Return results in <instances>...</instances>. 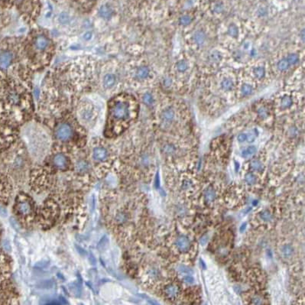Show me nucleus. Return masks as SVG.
Instances as JSON below:
<instances>
[{
  "label": "nucleus",
  "instance_id": "nucleus-1",
  "mask_svg": "<svg viewBox=\"0 0 305 305\" xmlns=\"http://www.w3.org/2000/svg\"><path fill=\"white\" fill-rule=\"evenodd\" d=\"M111 114L114 119L118 120L126 119L129 116L128 104L123 101L116 102L111 109Z\"/></svg>",
  "mask_w": 305,
  "mask_h": 305
},
{
  "label": "nucleus",
  "instance_id": "nucleus-2",
  "mask_svg": "<svg viewBox=\"0 0 305 305\" xmlns=\"http://www.w3.org/2000/svg\"><path fill=\"white\" fill-rule=\"evenodd\" d=\"M55 134H56L57 138L60 141H67L72 138L74 131L70 124L64 123H61L57 126Z\"/></svg>",
  "mask_w": 305,
  "mask_h": 305
},
{
  "label": "nucleus",
  "instance_id": "nucleus-3",
  "mask_svg": "<svg viewBox=\"0 0 305 305\" xmlns=\"http://www.w3.org/2000/svg\"><path fill=\"white\" fill-rule=\"evenodd\" d=\"M32 205L31 202L27 200H20L16 204V210L21 215H30L32 213Z\"/></svg>",
  "mask_w": 305,
  "mask_h": 305
},
{
  "label": "nucleus",
  "instance_id": "nucleus-4",
  "mask_svg": "<svg viewBox=\"0 0 305 305\" xmlns=\"http://www.w3.org/2000/svg\"><path fill=\"white\" fill-rule=\"evenodd\" d=\"M53 164L58 169H65L67 166L68 161L66 156L61 153L57 154L53 158Z\"/></svg>",
  "mask_w": 305,
  "mask_h": 305
},
{
  "label": "nucleus",
  "instance_id": "nucleus-5",
  "mask_svg": "<svg viewBox=\"0 0 305 305\" xmlns=\"http://www.w3.org/2000/svg\"><path fill=\"white\" fill-rule=\"evenodd\" d=\"M12 54L9 51H4L0 54V67L2 69L8 67L12 63Z\"/></svg>",
  "mask_w": 305,
  "mask_h": 305
},
{
  "label": "nucleus",
  "instance_id": "nucleus-6",
  "mask_svg": "<svg viewBox=\"0 0 305 305\" xmlns=\"http://www.w3.org/2000/svg\"><path fill=\"white\" fill-rule=\"evenodd\" d=\"M175 245L179 250L184 252V251L188 250V249L190 248V241L186 236L181 235L177 239V240L175 242Z\"/></svg>",
  "mask_w": 305,
  "mask_h": 305
},
{
  "label": "nucleus",
  "instance_id": "nucleus-7",
  "mask_svg": "<svg viewBox=\"0 0 305 305\" xmlns=\"http://www.w3.org/2000/svg\"><path fill=\"white\" fill-rule=\"evenodd\" d=\"M108 156L106 149L103 147H97L93 149V157L96 161H104Z\"/></svg>",
  "mask_w": 305,
  "mask_h": 305
},
{
  "label": "nucleus",
  "instance_id": "nucleus-8",
  "mask_svg": "<svg viewBox=\"0 0 305 305\" xmlns=\"http://www.w3.org/2000/svg\"><path fill=\"white\" fill-rule=\"evenodd\" d=\"M35 45L36 48L40 50V51H42V50H45L47 46L48 45V40L44 35H39L38 37H37V38L35 39Z\"/></svg>",
  "mask_w": 305,
  "mask_h": 305
},
{
  "label": "nucleus",
  "instance_id": "nucleus-9",
  "mask_svg": "<svg viewBox=\"0 0 305 305\" xmlns=\"http://www.w3.org/2000/svg\"><path fill=\"white\" fill-rule=\"evenodd\" d=\"M150 70L148 69V67L146 66H142L138 68L137 71H136V77H138V79H145L146 77H148V75H149Z\"/></svg>",
  "mask_w": 305,
  "mask_h": 305
},
{
  "label": "nucleus",
  "instance_id": "nucleus-10",
  "mask_svg": "<svg viewBox=\"0 0 305 305\" xmlns=\"http://www.w3.org/2000/svg\"><path fill=\"white\" fill-rule=\"evenodd\" d=\"M161 117L165 121H171L174 118V111L171 108H167L162 112Z\"/></svg>",
  "mask_w": 305,
  "mask_h": 305
},
{
  "label": "nucleus",
  "instance_id": "nucleus-11",
  "mask_svg": "<svg viewBox=\"0 0 305 305\" xmlns=\"http://www.w3.org/2000/svg\"><path fill=\"white\" fill-rule=\"evenodd\" d=\"M116 83V77L113 74H106L103 79V84L106 88L112 87Z\"/></svg>",
  "mask_w": 305,
  "mask_h": 305
},
{
  "label": "nucleus",
  "instance_id": "nucleus-12",
  "mask_svg": "<svg viewBox=\"0 0 305 305\" xmlns=\"http://www.w3.org/2000/svg\"><path fill=\"white\" fill-rule=\"evenodd\" d=\"M194 39L195 42L196 44L202 45L204 43L205 40H206V35L202 31H197L194 35Z\"/></svg>",
  "mask_w": 305,
  "mask_h": 305
},
{
  "label": "nucleus",
  "instance_id": "nucleus-13",
  "mask_svg": "<svg viewBox=\"0 0 305 305\" xmlns=\"http://www.w3.org/2000/svg\"><path fill=\"white\" fill-rule=\"evenodd\" d=\"M99 15L100 16L104 18H109L112 16V10L109 8L108 6H101V8L99 9Z\"/></svg>",
  "mask_w": 305,
  "mask_h": 305
},
{
  "label": "nucleus",
  "instance_id": "nucleus-14",
  "mask_svg": "<svg viewBox=\"0 0 305 305\" xmlns=\"http://www.w3.org/2000/svg\"><path fill=\"white\" fill-rule=\"evenodd\" d=\"M292 99L290 96H283L281 101V106L282 109H288L292 105Z\"/></svg>",
  "mask_w": 305,
  "mask_h": 305
},
{
  "label": "nucleus",
  "instance_id": "nucleus-15",
  "mask_svg": "<svg viewBox=\"0 0 305 305\" xmlns=\"http://www.w3.org/2000/svg\"><path fill=\"white\" fill-rule=\"evenodd\" d=\"M177 292H178V288H177V286L171 284V285L167 286L165 288V293L170 297H175V296L177 295Z\"/></svg>",
  "mask_w": 305,
  "mask_h": 305
},
{
  "label": "nucleus",
  "instance_id": "nucleus-16",
  "mask_svg": "<svg viewBox=\"0 0 305 305\" xmlns=\"http://www.w3.org/2000/svg\"><path fill=\"white\" fill-rule=\"evenodd\" d=\"M257 148L255 146H249L248 148L243 149L241 152V155L243 157H248L249 156L253 155V154L256 152Z\"/></svg>",
  "mask_w": 305,
  "mask_h": 305
},
{
  "label": "nucleus",
  "instance_id": "nucleus-17",
  "mask_svg": "<svg viewBox=\"0 0 305 305\" xmlns=\"http://www.w3.org/2000/svg\"><path fill=\"white\" fill-rule=\"evenodd\" d=\"M177 271H178L181 274H191L192 275L194 274V271L191 268L184 265H180L177 266Z\"/></svg>",
  "mask_w": 305,
  "mask_h": 305
},
{
  "label": "nucleus",
  "instance_id": "nucleus-18",
  "mask_svg": "<svg viewBox=\"0 0 305 305\" xmlns=\"http://www.w3.org/2000/svg\"><path fill=\"white\" fill-rule=\"evenodd\" d=\"M250 165L251 167H252L253 170H255V171H261L263 169L262 163L259 160H253V161H251Z\"/></svg>",
  "mask_w": 305,
  "mask_h": 305
},
{
  "label": "nucleus",
  "instance_id": "nucleus-19",
  "mask_svg": "<svg viewBox=\"0 0 305 305\" xmlns=\"http://www.w3.org/2000/svg\"><path fill=\"white\" fill-rule=\"evenodd\" d=\"M282 253L285 257H289L294 253V249L292 245H284L282 247Z\"/></svg>",
  "mask_w": 305,
  "mask_h": 305
},
{
  "label": "nucleus",
  "instance_id": "nucleus-20",
  "mask_svg": "<svg viewBox=\"0 0 305 305\" xmlns=\"http://www.w3.org/2000/svg\"><path fill=\"white\" fill-rule=\"evenodd\" d=\"M204 196H205V199H206V200L207 202H213L214 200V199H215V197H216V194H215L214 190L209 189V190H207V191L205 192Z\"/></svg>",
  "mask_w": 305,
  "mask_h": 305
},
{
  "label": "nucleus",
  "instance_id": "nucleus-21",
  "mask_svg": "<svg viewBox=\"0 0 305 305\" xmlns=\"http://www.w3.org/2000/svg\"><path fill=\"white\" fill-rule=\"evenodd\" d=\"M222 88L225 90H230L233 87V82L231 79L227 78L222 82Z\"/></svg>",
  "mask_w": 305,
  "mask_h": 305
},
{
  "label": "nucleus",
  "instance_id": "nucleus-22",
  "mask_svg": "<svg viewBox=\"0 0 305 305\" xmlns=\"http://www.w3.org/2000/svg\"><path fill=\"white\" fill-rule=\"evenodd\" d=\"M290 66V64L289 63H288V60L287 59H282V60H281L279 61V62L278 63V70H287L288 67H289Z\"/></svg>",
  "mask_w": 305,
  "mask_h": 305
},
{
  "label": "nucleus",
  "instance_id": "nucleus-23",
  "mask_svg": "<svg viewBox=\"0 0 305 305\" xmlns=\"http://www.w3.org/2000/svg\"><path fill=\"white\" fill-rule=\"evenodd\" d=\"M245 181L249 184H254L256 183V177L253 174L248 173L245 176Z\"/></svg>",
  "mask_w": 305,
  "mask_h": 305
},
{
  "label": "nucleus",
  "instance_id": "nucleus-24",
  "mask_svg": "<svg viewBox=\"0 0 305 305\" xmlns=\"http://www.w3.org/2000/svg\"><path fill=\"white\" fill-rule=\"evenodd\" d=\"M286 59L288 60L289 64H295L298 62V60H299V57H298V55H297V54H294V53H292V54H290V55L288 56V57H287Z\"/></svg>",
  "mask_w": 305,
  "mask_h": 305
},
{
  "label": "nucleus",
  "instance_id": "nucleus-25",
  "mask_svg": "<svg viewBox=\"0 0 305 305\" xmlns=\"http://www.w3.org/2000/svg\"><path fill=\"white\" fill-rule=\"evenodd\" d=\"M89 165L85 161H78L77 164V169L79 171H86L88 169Z\"/></svg>",
  "mask_w": 305,
  "mask_h": 305
},
{
  "label": "nucleus",
  "instance_id": "nucleus-26",
  "mask_svg": "<svg viewBox=\"0 0 305 305\" xmlns=\"http://www.w3.org/2000/svg\"><path fill=\"white\" fill-rule=\"evenodd\" d=\"M177 69L180 72H184L187 69V64L185 60H180L177 63Z\"/></svg>",
  "mask_w": 305,
  "mask_h": 305
},
{
  "label": "nucleus",
  "instance_id": "nucleus-27",
  "mask_svg": "<svg viewBox=\"0 0 305 305\" xmlns=\"http://www.w3.org/2000/svg\"><path fill=\"white\" fill-rule=\"evenodd\" d=\"M260 217L264 221H270L272 219V214H271V213L268 210H264L262 212H261Z\"/></svg>",
  "mask_w": 305,
  "mask_h": 305
},
{
  "label": "nucleus",
  "instance_id": "nucleus-28",
  "mask_svg": "<svg viewBox=\"0 0 305 305\" xmlns=\"http://www.w3.org/2000/svg\"><path fill=\"white\" fill-rule=\"evenodd\" d=\"M265 69L262 67H258L255 68L254 74L255 77L258 78H262L265 76Z\"/></svg>",
  "mask_w": 305,
  "mask_h": 305
},
{
  "label": "nucleus",
  "instance_id": "nucleus-29",
  "mask_svg": "<svg viewBox=\"0 0 305 305\" xmlns=\"http://www.w3.org/2000/svg\"><path fill=\"white\" fill-rule=\"evenodd\" d=\"M258 115L262 119H265L268 116V109L265 108V107L262 106L260 107L259 109H258Z\"/></svg>",
  "mask_w": 305,
  "mask_h": 305
},
{
  "label": "nucleus",
  "instance_id": "nucleus-30",
  "mask_svg": "<svg viewBox=\"0 0 305 305\" xmlns=\"http://www.w3.org/2000/svg\"><path fill=\"white\" fill-rule=\"evenodd\" d=\"M191 21H192V19H191V18L189 16H183L179 19V22L182 26H187V25L191 23Z\"/></svg>",
  "mask_w": 305,
  "mask_h": 305
},
{
  "label": "nucleus",
  "instance_id": "nucleus-31",
  "mask_svg": "<svg viewBox=\"0 0 305 305\" xmlns=\"http://www.w3.org/2000/svg\"><path fill=\"white\" fill-rule=\"evenodd\" d=\"M143 101L147 105H152L154 102L153 96H152V94L149 93H146L143 96Z\"/></svg>",
  "mask_w": 305,
  "mask_h": 305
},
{
  "label": "nucleus",
  "instance_id": "nucleus-32",
  "mask_svg": "<svg viewBox=\"0 0 305 305\" xmlns=\"http://www.w3.org/2000/svg\"><path fill=\"white\" fill-rule=\"evenodd\" d=\"M238 33H239V31H238V28L236 26H234V25H231L229 26V29H228V34L230 36L235 38L237 36Z\"/></svg>",
  "mask_w": 305,
  "mask_h": 305
},
{
  "label": "nucleus",
  "instance_id": "nucleus-33",
  "mask_svg": "<svg viewBox=\"0 0 305 305\" xmlns=\"http://www.w3.org/2000/svg\"><path fill=\"white\" fill-rule=\"evenodd\" d=\"M241 90L243 95L247 96L249 95V94L252 93L253 88H252V87H251L250 85H249V84H243V85L242 86Z\"/></svg>",
  "mask_w": 305,
  "mask_h": 305
},
{
  "label": "nucleus",
  "instance_id": "nucleus-34",
  "mask_svg": "<svg viewBox=\"0 0 305 305\" xmlns=\"http://www.w3.org/2000/svg\"><path fill=\"white\" fill-rule=\"evenodd\" d=\"M210 60L213 62H219L221 60V55L217 51H214L210 55Z\"/></svg>",
  "mask_w": 305,
  "mask_h": 305
},
{
  "label": "nucleus",
  "instance_id": "nucleus-35",
  "mask_svg": "<svg viewBox=\"0 0 305 305\" xmlns=\"http://www.w3.org/2000/svg\"><path fill=\"white\" fill-rule=\"evenodd\" d=\"M9 99L11 103H16L18 100H19V97L16 94L15 92H11V93L9 94Z\"/></svg>",
  "mask_w": 305,
  "mask_h": 305
},
{
  "label": "nucleus",
  "instance_id": "nucleus-36",
  "mask_svg": "<svg viewBox=\"0 0 305 305\" xmlns=\"http://www.w3.org/2000/svg\"><path fill=\"white\" fill-rule=\"evenodd\" d=\"M183 280L184 281V282L188 283V284H193V283L194 282V278H193L191 274H187V275L184 276Z\"/></svg>",
  "mask_w": 305,
  "mask_h": 305
},
{
  "label": "nucleus",
  "instance_id": "nucleus-37",
  "mask_svg": "<svg viewBox=\"0 0 305 305\" xmlns=\"http://www.w3.org/2000/svg\"><path fill=\"white\" fill-rule=\"evenodd\" d=\"M164 150H165V152L166 153L171 154L174 152V147L173 145H166L164 147Z\"/></svg>",
  "mask_w": 305,
  "mask_h": 305
},
{
  "label": "nucleus",
  "instance_id": "nucleus-38",
  "mask_svg": "<svg viewBox=\"0 0 305 305\" xmlns=\"http://www.w3.org/2000/svg\"><path fill=\"white\" fill-rule=\"evenodd\" d=\"M254 134L253 133H252V134H250L249 135H247V140L249 141V142H253L255 140V136L258 135V131L256 130V129H255L254 131Z\"/></svg>",
  "mask_w": 305,
  "mask_h": 305
},
{
  "label": "nucleus",
  "instance_id": "nucleus-39",
  "mask_svg": "<svg viewBox=\"0 0 305 305\" xmlns=\"http://www.w3.org/2000/svg\"><path fill=\"white\" fill-rule=\"evenodd\" d=\"M59 19H60V22H62V23H67L68 21V20H69V18H68V16H67L65 13H62L60 16V17H59Z\"/></svg>",
  "mask_w": 305,
  "mask_h": 305
},
{
  "label": "nucleus",
  "instance_id": "nucleus-40",
  "mask_svg": "<svg viewBox=\"0 0 305 305\" xmlns=\"http://www.w3.org/2000/svg\"><path fill=\"white\" fill-rule=\"evenodd\" d=\"M237 139L239 142H245V140H247V135L245 133H241L238 135Z\"/></svg>",
  "mask_w": 305,
  "mask_h": 305
},
{
  "label": "nucleus",
  "instance_id": "nucleus-41",
  "mask_svg": "<svg viewBox=\"0 0 305 305\" xmlns=\"http://www.w3.org/2000/svg\"><path fill=\"white\" fill-rule=\"evenodd\" d=\"M155 187L156 189H159L160 177H159V174H158V172H157V174H156L155 180Z\"/></svg>",
  "mask_w": 305,
  "mask_h": 305
},
{
  "label": "nucleus",
  "instance_id": "nucleus-42",
  "mask_svg": "<svg viewBox=\"0 0 305 305\" xmlns=\"http://www.w3.org/2000/svg\"><path fill=\"white\" fill-rule=\"evenodd\" d=\"M207 241H208V235H203L202 237L200 238V245H205L206 244V243H207Z\"/></svg>",
  "mask_w": 305,
  "mask_h": 305
},
{
  "label": "nucleus",
  "instance_id": "nucleus-43",
  "mask_svg": "<svg viewBox=\"0 0 305 305\" xmlns=\"http://www.w3.org/2000/svg\"><path fill=\"white\" fill-rule=\"evenodd\" d=\"M214 9H215V11H216V12H222V10H223V6H222V4H216V6H215Z\"/></svg>",
  "mask_w": 305,
  "mask_h": 305
},
{
  "label": "nucleus",
  "instance_id": "nucleus-44",
  "mask_svg": "<svg viewBox=\"0 0 305 305\" xmlns=\"http://www.w3.org/2000/svg\"><path fill=\"white\" fill-rule=\"evenodd\" d=\"M262 300L259 298V297H255L254 299L253 300V301H252V303L253 304H262Z\"/></svg>",
  "mask_w": 305,
  "mask_h": 305
},
{
  "label": "nucleus",
  "instance_id": "nucleus-45",
  "mask_svg": "<svg viewBox=\"0 0 305 305\" xmlns=\"http://www.w3.org/2000/svg\"><path fill=\"white\" fill-rule=\"evenodd\" d=\"M92 37V33L91 32H87V33L85 34V35H84V38L85 40H89V39L91 38Z\"/></svg>",
  "mask_w": 305,
  "mask_h": 305
},
{
  "label": "nucleus",
  "instance_id": "nucleus-46",
  "mask_svg": "<svg viewBox=\"0 0 305 305\" xmlns=\"http://www.w3.org/2000/svg\"><path fill=\"white\" fill-rule=\"evenodd\" d=\"M171 84V80H170L169 78H166L165 80H164V85L166 86V87H169Z\"/></svg>",
  "mask_w": 305,
  "mask_h": 305
},
{
  "label": "nucleus",
  "instance_id": "nucleus-47",
  "mask_svg": "<svg viewBox=\"0 0 305 305\" xmlns=\"http://www.w3.org/2000/svg\"><path fill=\"white\" fill-rule=\"evenodd\" d=\"M246 226H247L246 223H244L242 224L241 226L239 227V231L241 232V233H243V232L245 231V229H246Z\"/></svg>",
  "mask_w": 305,
  "mask_h": 305
},
{
  "label": "nucleus",
  "instance_id": "nucleus-48",
  "mask_svg": "<svg viewBox=\"0 0 305 305\" xmlns=\"http://www.w3.org/2000/svg\"><path fill=\"white\" fill-rule=\"evenodd\" d=\"M200 265H201V267H202L203 269H204V270H206V263L204 262V261L203 260V259H200Z\"/></svg>",
  "mask_w": 305,
  "mask_h": 305
},
{
  "label": "nucleus",
  "instance_id": "nucleus-49",
  "mask_svg": "<svg viewBox=\"0 0 305 305\" xmlns=\"http://www.w3.org/2000/svg\"><path fill=\"white\" fill-rule=\"evenodd\" d=\"M3 247H4L5 249H6V250H9L10 249L9 243L7 241H5L4 243H3Z\"/></svg>",
  "mask_w": 305,
  "mask_h": 305
},
{
  "label": "nucleus",
  "instance_id": "nucleus-50",
  "mask_svg": "<svg viewBox=\"0 0 305 305\" xmlns=\"http://www.w3.org/2000/svg\"><path fill=\"white\" fill-rule=\"evenodd\" d=\"M234 164H235V170L237 172L239 169V163L236 161H234Z\"/></svg>",
  "mask_w": 305,
  "mask_h": 305
},
{
  "label": "nucleus",
  "instance_id": "nucleus-51",
  "mask_svg": "<svg viewBox=\"0 0 305 305\" xmlns=\"http://www.w3.org/2000/svg\"><path fill=\"white\" fill-rule=\"evenodd\" d=\"M234 290H235L237 293H240V292H241V288H239V287H237V286H234Z\"/></svg>",
  "mask_w": 305,
  "mask_h": 305
},
{
  "label": "nucleus",
  "instance_id": "nucleus-52",
  "mask_svg": "<svg viewBox=\"0 0 305 305\" xmlns=\"http://www.w3.org/2000/svg\"><path fill=\"white\" fill-rule=\"evenodd\" d=\"M161 191V194L162 195V196H165V192H164L162 190H160Z\"/></svg>",
  "mask_w": 305,
  "mask_h": 305
},
{
  "label": "nucleus",
  "instance_id": "nucleus-53",
  "mask_svg": "<svg viewBox=\"0 0 305 305\" xmlns=\"http://www.w3.org/2000/svg\"><path fill=\"white\" fill-rule=\"evenodd\" d=\"M253 204L254 205V206H256L257 204H258V201H257V200H255V201H253Z\"/></svg>",
  "mask_w": 305,
  "mask_h": 305
}]
</instances>
